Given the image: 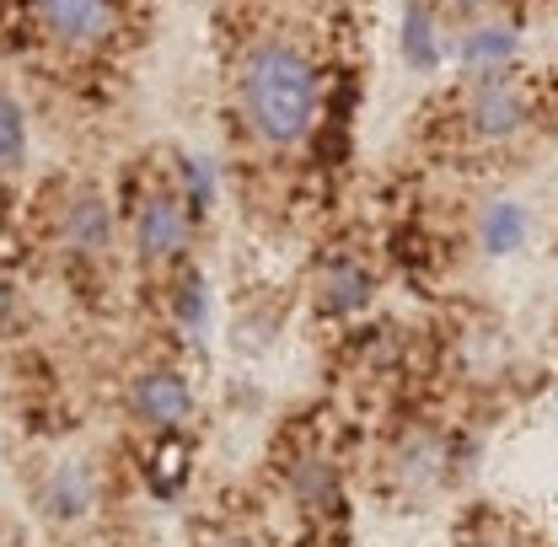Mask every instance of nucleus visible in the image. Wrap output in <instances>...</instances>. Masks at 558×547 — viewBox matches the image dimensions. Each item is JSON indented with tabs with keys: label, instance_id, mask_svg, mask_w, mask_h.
Returning <instances> with one entry per match:
<instances>
[{
	"label": "nucleus",
	"instance_id": "423d86ee",
	"mask_svg": "<svg viewBox=\"0 0 558 547\" xmlns=\"http://www.w3.org/2000/svg\"><path fill=\"white\" fill-rule=\"evenodd\" d=\"M124 236L140 274L172 279L194 264V236H199V209L189 199L183 178H145L124 209Z\"/></svg>",
	"mask_w": 558,
	"mask_h": 547
},
{
	"label": "nucleus",
	"instance_id": "1a4fd4ad",
	"mask_svg": "<svg viewBox=\"0 0 558 547\" xmlns=\"http://www.w3.org/2000/svg\"><path fill=\"white\" fill-rule=\"evenodd\" d=\"M49 242L65 264H86V269H102L113 258V242H119V220L113 205L92 189V183H65L54 199H49Z\"/></svg>",
	"mask_w": 558,
	"mask_h": 547
},
{
	"label": "nucleus",
	"instance_id": "a211bd4d",
	"mask_svg": "<svg viewBox=\"0 0 558 547\" xmlns=\"http://www.w3.org/2000/svg\"><path fill=\"white\" fill-rule=\"evenodd\" d=\"M205 547H275L258 526H215L205 537Z\"/></svg>",
	"mask_w": 558,
	"mask_h": 547
},
{
	"label": "nucleus",
	"instance_id": "6ab92c4d",
	"mask_svg": "<svg viewBox=\"0 0 558 547\" xmlns=\"http://www.w3.org/2000/svg\"><path fill=\"white\" fill-rule=\"evenodd\" d=\"M446 11H457V16H478V11H488L494 0H440Z\"/></svg>",
	"mask_w": 558,
	"mask_h": 547
},
{
	"label": "nucleus",
	"instance_id": "4468645a",
	"mask_svg": "<svg viewBox=\"0 0 558 547\" xmlns=\"http://www.w3.org/2000/svg\"><path fill=\"white\" fill-rule=\"evenodd\" d=\"M403 60L414 70L440 60V22H435L429 0H409V11H403Z\"/></svg>",
	"mask_w": 558,
	"mask_h": 547
},
{
	"label": "nucleus",
	"instance_id": "9d476101",
	"mask_svg": "<svg viewBox=\"0 0 558 547\" xmlns=\"http://www.w3.org/2000/svg\"><path fill=\"white\" fill-rule=\"evenodd\" d=\"M33 505L54 532H81L102 505V478L86 457H54L33 483Z\"/></svg>",
	"mask_w": 558,
	"mask_h": 547
},
{
	"label": "nucleus",
	"instance_id": "f3484780",
	"mask_svg": "<svg viewBox=\"0 0 558 547\" xmlns=\"http://www.w3.org/2000/svg\"><path fill=\"white\" fill-rule=\"evenodd\" d=\"M451 547H521V543H515L505 526H494V515L478 510V515H468V526L457 532V543Z\"/></svg>",
	"mask_w": 558,
	"mask_h": 547
},
{
	"label": "nucleus",
	"instance_id": "20e7f679",
	"mask_svg": "<svg viewBox=\"0 0 558 547\" xmlns=\"http://www.w3.org/2000/svg\"><path fill=\"white\" fill-rule=\"evenodd\" d=\"M537 108H543V92L526 81V75H505V70H488L478 81L457 86V97L446 102L440 113V145L451 156H499V150H515L521 139L537 130Z\"/></svg>",
	"mask_w": 558,
	"mask_h": 547
},
{
	"label": "nucleus",
	"instance_id": "7ed1b4c3",
	"mask_svg": "<svg viewBox=\"0 0 558 547\" xmlns=\"http://www.w3.org/2000/svg\"><path fill=\"white\" fill-rule=\"evenodd\" d=\"M457 473H462V440L429 413L392 418L371 451V488L381 494V505L398 510H424L457 483Z\"/></svg>",
	"mask_w": 558,
	"mask_h": 547
},
{
	"label": "nucleus",
	"instance_id": "2eb2a0df",
	"mask_svg": "<svg viewBox=\"0 0 558 547\" xmlns=\"http://www.w3.org/2000/svg\"><path fill=\"white\" fill-rule=\"evenodd\" d=\"M27 167V119L11 92H0V183H11Z\"/></svg>",
	"mask_w": 558,
	"mask_h": 547
},
{
	"label": "nucleus",
	"instance_id": "ddd939ff",
	"mask_svg": "<svg viewBox=\"0 0 558 547\" xmlns=\"http://www.w3.org/2000/svg\"><path fill=\"white\" fill-rule=\"evenodd\" d=\"M451 343H457L451 354L462 360V370H468L473 381H488V376L505 365V339H499L488 323H478V317H473V323H468V328H462Z\"/></svg>",
	"mask_w": 558,
	"mask_h": 547
},
{
	"label": "nucleus",
	"instance_id": "f257e3e1",
	"mask_svg": "<svg viewBox=\"0 0 558 547\" xmlns=\"http://www.w3.org/2000/svg\"><path fill=\"white\" fill-rule=\"evenodd\" d=\"M333 108V75L323 65V49L290 27L264 22L253 27L231 54V119L247 150L264 161H295L317 150Z\"/></svg>",
	"mask_w": 558,
	"mask_h": 547
},
{
	"label": "nucleus",
	"instance_id": "6e6552de",
	"mask_svg": "<svg viewBox=\"0 0 558 547\" xmlns=\"http://www.w3.org/2000/svg\"><path fill=\"white\" fill-rule=\"evenodd\" d=\"M199 413L194 376L178 360H145L124 381V418L145 440H178Z\"/></svg>",
	"mask_w": 558,
	"mask_h": 547
},
{
	"label": "nucleus",
	"instance_id": "dca6fc26",
	"mask_svg": "<svg viewBox=\"0 0 558 547\" xmlns=\"http://www.w3.org/2000/svg\"><path fill=\"white\" fill-rule=\"evenodd\" d=\"M515 54V33L510 27H478V33H468V44H462V60L468 70H499L505 60Z\"/></svg>",
	"mask_w": 558,
	"mask_h": 547
},
{
	"label": "nucleus",
	"instance_id": "0eeeda50",
	"mask_svg": "<svg viewBox=\"0 0 558 547\" xmlns=\"http://www.w3.org/2000/svg\"><path fill=\"white\" fill-rule=\"evenodd\" d=\"M381 295V264L376 253L344 231V236H328L306 269V312L323 317V323H354L376 306Z\"/></svg>",
	"mask_w": 558,
	"mask_h": 547
},
{
	"label": "nucleus",
	"instance_id": "f03ea898",
	"mask_svg": "<svg viewBox=\"0 0 558 547\" xmlns=\"http://www.w3.org/2000/svg\"><path fill=\"white\" fill-rule=\"evenodd\" d=\"M275 494L306 537H328V547L349 537V467L317 418L290 424L275 446Z\"/></svg>",
	"mask_w": 558,
	"mask_h": 547
},
{
	"label": "nucleus",
	"instance_id": "9b49d317",
	"mask_svg": "<svg viewBox=\"0 0 558 547\" xmlns=\"http://www.w3.org/2000/svg\"><path fill=\"white\" fill-rule=\"evenodd\" d=\"M167 295H172V317H178V328L189 333V339H205L209 328V290H205V274L194 269H178L167 279Z\"/></svg>",
	"mask_w": 558,
	"mask_h": 547
},
{
	"label": "nucleus",
	"instance_id": "f8f14e48",
	"mask_svg": "<svg viewBox=\"0 0 558 547\" xmlns=\"http://www.w3.org/2000/svg\"><path fill=\"white\" fill-rule=\"evenodd\" d=\"M526 209L521 205H488L478 215V247L488 258H510L515 247H526Z\"/></svg>",
	"mask_w": 558,
	"mask_h": 547
},
{
	"label": "nucleus",
	"instance_id": "39448f33",
	"mask_svg": "<svg viewBox=\"0 0 558 547\" xmlns=\"http://www.w3.org/2000/svg\"><path fill=\"white\" fill-rule=\"evenodd\" d=\"M16 22L33 49L65 65H92L130 44L135 0H16Z\"/></svg>",
	"mask_w": 558,
	"mask_h": 547
}]
</instances>
